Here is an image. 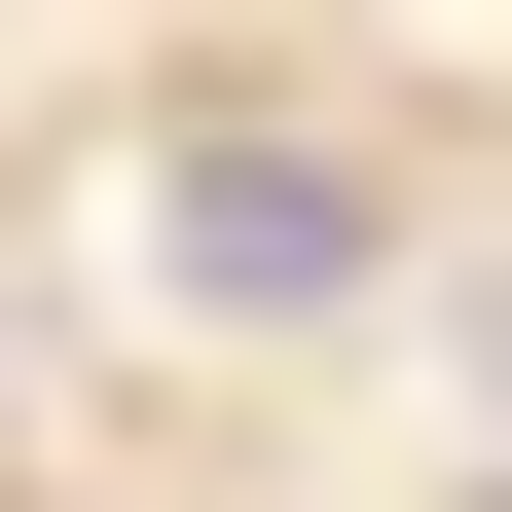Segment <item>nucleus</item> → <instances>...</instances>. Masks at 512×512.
<instances>
[{
	"label": "nucleus",
	"instance_id": "f257e3e1",
	"mask_svg": "<svg viewBox=\"0 0 512 512\" xmlns=\"http://www.w3.org/2000/svg\"><path fill=\"white\" fill-rule=\"evenodd\" d=\"M147 256L220 293V330H330L403 220H366V147H183V183H147Z\"/></svg>",
	"mask_w": 512,
	"mask_h": 512
}]
</instances>
